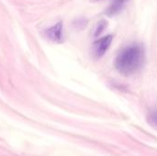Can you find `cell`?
Masks as SVG:
<instances>
[{
    "instance_id": "cell-1",
    "label": "cell",
    "mask_w": 157,
    "mask_h": 156,
    "mask_svg": "<svg viewBox=\"0 0 157 156\" xmlns=\"http://www.w3.org/2000/svg\"><path fill=\"white\" fill-rule=\"evenodd\" d=\"M145 59L144 48L142 44L133 43L123 48L116 57L114 65L119 73L131 75L138 72Z\"/></svg>"
},
{
    "instance_id": "cell-2",
    "label": "cell",
    "mask_w": 157,
    "mask_h": 156,
    "mask_svg": "<svg viewBox=\"0 0 157 156\" xmlns=\"http://www.w3.org/2000/svg\"><path fill=\"white\" fill-rule=\"evenodd\" d=\"M113 36L112 35H107L105 37H102L98 40H97L93 45H92V53L93 56L96 59L101 58L109 50L110 47V44L112 42Z\"/></svg>"
},
{
    "instance_id": "cell-3",
    "label": "cell",
    "mask_w": 157,
    "mask_h": 156,
    "mask_svg": "<svg viewBox=\"0 0 157 156\" xmlns=\"http://www.w3.org/2000/svg\"><path fill=\"white\" fill-rule=\"evenodd\" d=\"M45 37L55 43H62L63 41V22L59 21L55 25L48 28L44 30Z\"/></svg>"
},
{
    "instance_id": "cell-4",
    "label": "cell",
    "mask_w": 157,
    "mask_h": 156,
    "mask_svg": "<svg viewBox=\"0 0 157 156\" xmlns=\"http://www.w3.org/2000/svg\"><path fill=\"white\" fill-rule=\"evenodd\" d=\"M125 3L126 2H124L123 0H113L112 3L109 6V7L106 9V15L109 17H113L119 14L123 8Z\"/></svg>"
},
{
    "instance_id": "cell-5",
    "label": "cell",
    "mask_w": 157,
    "mask_h": 156,
    "mask_svg": "<svg viewBox=\"0 0 157 156\" xmlns=\"http://www.w3.org/2000/svg\"><path fill=\"white\" fill-rule=\"evenodd\" d=\"M147 122L148 124L157 131V109H151L147 115Z\"/></svg>"
},
{
    "instance_id": "cell-6",
    "label": "cell",
    "mask_w": 157,
    "mask_h": 156,
    "mask_svg": "<svg viewBox=\"0 0 157 156\" xmlns=\"http://www.w3.org/2000/svg\"><path fill=\"white\" fill-rule=\"evenodd\" d=\"M107 25H108V22H107L106 20H100V21L97 24V27H96V29H95V34H94V35H95L96 37L99 36V35L105 30Z\"/></svg>"
},
{
    "instance_id": "cell-7",
    "label": "cell",
    "mask_w": 157,
    "mask_h": 156,
    "mask_svg": "<svg viewBox=\"0 0 157 156\" xmlns=\"http://www.w3.org/2000/svg\"><path fill=\"white\" fill-rule=\"evenodd\" d=\"M87 24V20L86 18H78L75 21V25L77 28H85Z\"/></svg>"
},
{
    "instance_id": "cell-8",
    "label": "cell",
    "mask_w": 157,
    "mask_h": 156,
    "mask_svg": "<svg viewBox=\"0 0 157 156\" xmlns=\"http://www.w3.org/2000/svg\"><path fill=\"white\" fill-rule=\"evenodd\" d=\"M91 2H98V1H102V0H90ZM124 2H127L128 0H123Z\"/></svg>"
}]
</instances>
